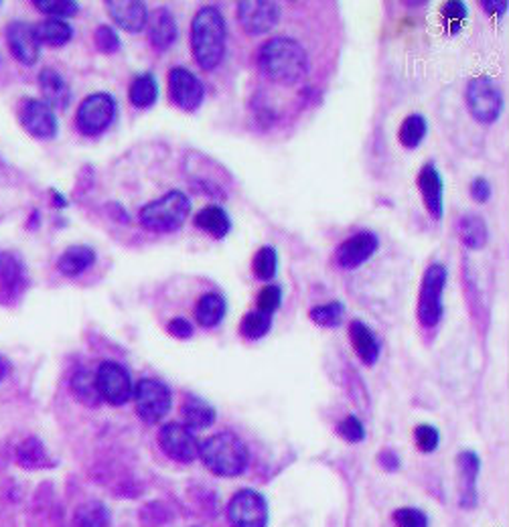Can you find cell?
<instances>
[{
    "label": "cell",
    "mask_w": 509,
    "mask_h": 527,
    "mask_svg": "<svg viewBox=\"0 0 509 527\" xmlns=\"http://www.w3.org/2000/svg\"><path fill=\"white\" fill-rule=\"evenodd\" d=\"M226 311H228L226 298L217 295V292H207V295H204L197 300L196 319L204 329H213L223 321Z\"/></svg>",
    "instance_id": "cell-27"
},
{
    "label": "cell",
    "mask_w": 509,
    "mask_h": 527,
    "mask_svg": "<svg viewBox=\"0 0 509 527\" xmlns=\"http://www.w3.org/2000/svg\"><path fill=\"white\" fill-rule=\"evenodd\" d=\"M481 6L485 9V13L488 14H496V17H504V14L507 13L509 9V3H497V0H483Z\"/></svg>",
    "instance_id": "cell-46"
},
{
    "label": "cell",
    "mask_w": 509,
    "mask_h": 527,
    "mask_svg": "<svg viewBox=\"0 0 509 527\" xmlns=\"http://www.w3.org/2000/svg\"><path fill=\"white\" fill-rule=\"evenodd\" d=\"M39 86L43 94V102L49 104L51 108L65 110L71 102V89L67 86V81L62 78V73L45 67L39 73Z\"/></svg>",
    "instance_id": "cell-20"
},
{
    "label": "cell",
    "mask_w": 509,
    "mask_h": 527,
    "mask_svg": "<svg viewBox=\"0 0 509 527\" xmlns=\"http://www.w3.org/2000/svg\"><path fill=\"white\" fill-rule=\"evenodd\" d=\"M6 43H9L13 57L22 65L31 67L39 62L41 43L35 35V25H29V22L21 21L11 22V25L6 27Z\"/></svg>",
    "instance_id": "cell-16"
},
{
    "label": "cell",
    "mask_w": 509,
    "mask_h": 527,
    "mask_svg": "<svg viewBox=\"0 0 509 527\" xmlns=\"http://www.w3.org/2000/svg\"><path fill=\"white\" fill-rule=\"evenodd\" d=\"M181 414L185 424L189 431H205L215 422V410L212 404H207L204 397L199 396H187L181 406Z\"/></svg>",
    "instance_id": "cell-22"
},
{
    "label": "cell",
    "mask_w": 509,
    "mask_h": 527,
    "mask_svg": "<svg viewBox=\"0 0 509 527\" xmlns=\"http://www.w3.org/2000/svg\"><path fill=\"white\" fill-rule=\"evenodd\" d=\"M3 378H4V365L3 361H0V381H3Z\"/></svg>",
    "instance_id": "cell-49"
},
{
    "label": "cell",
    "mask_w": 509,
    "mask_h": 527,
    "mask_svg": "<svg viewBox=\"0 0 509 527\" xmlns=\"http://www.w3.org/2000/svg\"><path fill=\"white\" fill-rule=\"evenodd\" d=\"M19 122L27 134L39 140H51L57 137L59 124L55 110L37 97H25L19 108Z\"/></svg>",
    "instance_id": "cell-9"
},
{
    "label": "cell",
    "mask_w": 509,
    "mask_h": 527,
    "mask_svg": "<svg viewBox=\"0 0 509 527\" xmlns=\"http://www.w3.org/2000/svg\"><path fill=\"white\" fill-rule=\"evenodd\" d=\"M467 4L459 3V0H448L443 6H440V17H443V25L446 27L448 35H456L465 25L467 21Z\"/></svg>",
    "instance_id": "cell-36"
},
{
    "label": "cell",
    "mask_w": 509,
    "mask_h": 527,
    "mask_svg": "<svg viewBox=\"0 0 509 527\" xmlns=\"http://www.w3.org/2000/svg\"><path fill=\"white\" fill-rule=\"evenodd\" d=\"M169 96L177 108L196 112L204 104L205 89L196 73L185 67H173L169 73Z\"/></svg>",
    "instance_id": "cell-13"
},
{
    "label": "cell",
    "mask_w": 509,
    "mask_h": 527,
    "mask_svg": "<svg viewBox=\"0 0 509 527\" xmlns=\"http://www.w3.org/2000/svg\"><path fill=\"white\" fill-rule=\"evenodd\" d=\"M159 444L163 453L177 463H193L199 456V442L189 428L169 422L159 431Z\"/></svg>",
    "instance_id": "cell-14"
},
{
    "label": "cell",
    "mask_w": 509,
    "mask_h": 527,
    "mask_svg": "<svg viewBox=\"0 0 509 527\" xmlns=\"http://www.w3.org/2000/svg\"><path fill=\"white\" fill-rule=\"evenodd\" d=\"M471 197L477 203H488L491 199V185L488 179L477 177L471 180Z\"/></svg>",
    "instance_id": "cell-44"
},
{
    "label": "cell",
    "mask_w": 509,
    "mask_h": 527,
    "mask_svg": "<svg viewBox=\"0 0 509 527\" xmlns=\"http://www.w3.org/2000/svg\"><path fill=\"white\" fill-rule=\"evenodd\" d=\"M238 21L248 35H264L279 25L280 4L271 0H244L238 3Z\"/></svg>",
    "instance_id": "cell-12"
},
{
    "label": "cell",
    "mask_w": 509,
    "mask_h": 527,
    "mask_svg": "<svg viewBox=\"0 0 509 527\" xmlns=\"http://www.w3.org/2000/svg\"><path fill=\"white\" fill-rule=\"evenodd\" d=\"M129 100L138 110L153 108L159 100V81L153 73H138L137 78L132 79L130 89H129Z\"/></svg>",
    "instance_id": "cell-26"
},
{
    "label": "cell",
    "mask_w": 509,
    "mask_h": 527,
    "mask_svg": "<svg viewBox=\"0 0 509 527\" xmlns=\"http://www.w3.org/2000/svg\"><path fill=\"white\" fill-rule=\"evenodd\" d=\"M106 9L112 21L129 33L145 31L148 25V9L138 0H108Z\"/></svg>",
    "instance_id": "cell-18"
},
{
    "label": "cell",
    "mask_w": 509,
    "mask_h": 527,
    "mask_svg": "<svg viewBox=\"0 0 509 527\" xmlns=\"http://www.w3.org/2000/svg\"><path fill=\"white\" fill-rule=\"evenodd\" d=\"M199 456L217 477H238L248 466L250 455L244 440L234 432H217L199 444Z\"/></svg>",
    "instance_id": "cell-3"
},
{
    "label": "cell",
    "mask_w": 509,
    "mask_h": 527,
    "mask_svg": "<svg viewBox=\"0 0 509 527\" xmlns=\"http://www.w3.org/2000/svg\"><path fill=\"white\" fill-rule=\"evenodd\" d=\"M394 522L398 527H429V519L422 511L410 507L394 511Z\"/></svg>",
    "instance_id": "cell-43"
},
{
    "label": "cell",
    "mask_w": 509,
    "mask_h": 527,
    "mask_svg": "<svg viewBox=\"0 0 509 527\" xmlns=\"http://www.w3.org/2000/svg\"><path fill=\"white\" fill-rule=\"evenodd\" d=\"M132 397L140 420L146 424L161 422L169 414L171 404H173L169 386L159 380H140L134 388Z\"/></svg>",
    "instance_id": "cell-8"
},
{
    "label": "cell",
    "mask_w": 509,
    "mask_h": 527,
    "mask_svg": "<svg viewBox=\"0 0 509 527\" xmlns=\"http://www.w3.org/2000/svg\"><path fill=\"white\" fill-rule=\"evenodd\" d=\"M343 314H346V306H343V303H339V300L313 306L311 313H309L311 321L317 322L319 327H325V329L339 327L341 321H343Z\"/></svg>",
    "instance_id": "cell-35"
},
{
    "label": "cell",
    "mask_w": 509,
    "mask_h": 527,
    "mask_svg": "<svg viewBox=\"0 0 509 527\" xmlns=\"http://www.w3.org/2000/svg\"><path fill=\"white\" fill-rule=\"evenodd\" d=\"M51 197H54V199H55V205H57L59 209H63V207L67 205V201H65V197H63V195H59L57 191H51Z\"/></svg>",
    "instance_id": "cell-48"
},
{
    "label": "cell",
    "mask_w": 509,
    "mask_h": 527,
    "mask_svg": "<svg viewBox=\"0 0 509 527\" xmlns=\"http://www.w3.org/2000/svg\"><path fill=\"white\" fill-rule=\"evenodd\" d=\"M258 67L274 84L295 86L309 71V55L293 37H274L260 47Z\"/></svg>",
    "instance_id": "cell-1"
},
{
    "label": "cell",
    "mask_w": 509,
    "mask_h": 527,
    "mask_svg": "<svg viewBox=\"0 0 509 527\" xmlns=\"http://www.w3.org/2000/svg\"><path fill=\"white\" fill-rule=\"evenodd\" d=\"M418 191L422 195L424 207L429 211L434 222L443 220L445 213V203H443V177H440L438 169L432 163H426L418 172Z\"/></svg>",
    "instance_id": "cell-17"
},
{
    "label": "cell",
    "mask_w": 509,
    "mask_h": 527,
    "mask_svg": "<svg viewBox=\"0 0 509 527\" xmlns=\"http://www.w3.org/2000/svg\"><path fill=\"white\" fill-rule=\"evenodd\" d=\"M280 305H282V290L279 284H266L264 289L258 292L256 306L260 313L272 314L274 311H279Z\"/></svg>",
    "instance_id": "cell-38"
},
{
    "label": "cell",
    "mask_w": 509,
    "mask_h": 527,
    "mask_svg": "<svg viewBox=\"0 0 509 527\" xmlns=\"http://www.w3.org/2000/svg\"><path fill=\"white\" fill-rule=\"evenodd\" d=\"M71 391L81 404L98 406L102 402L98 386H96V375L89 372H78L71 378Z\"/></svg>",
    "instance_id": "cell-31"
},
{
    "label": "cell",
    "mask_w": 509,
    "mask_h": 527,
    "mask_svg": "<svg viewBox=\"0 0 509 527\" xmlns=\"http://www.w3.org/2000/svg\"><path fill=\"white\" fill-rule=\"evenodd\" d=\"M116 100L110 94H92L79 104L76 112V126L84 137H100L114 122Z\"/></svg>",
    "instance_id": "cell-7"
},
{
    "label": "cell",
    "mask_w": 509,
    "mask_h": 527,
    "mask_svg": "<svg viewBox=\"0 0 509 527\" xmlns=\"http://www.w3.org/2000/svg\"><path fill=\"white\" fill-rule=\"evenodd\" d=\"M35 6L41 13L49 14V19H65L76 17L79 13V4L73 0H35Z\"/></svg>",
    "instance_id": "cell-37"
},
{
    "label": "cell",
    "mask_w": 509,
    "mask_h": 527,
    "mask_svg": "<svg viewBox=\"0 0 509 527\" xmlns=\"http://www.w3.org/2000/svg\"><path fill=\"white\" fill-rule=\"evenodd\" d=\"M380 461H388V463H384V466L386 469H398V456H394L390 450H386V453H381L380 455Z\"/></svg>",
    "instance_id": "cell-47"
},
{
    "label": "cell",
    "mask_w": 509,
    "mask_h": 527,
    "mask_svg": "<svg viewBox=\"0 0 509 527\" xmlns=\"http://www.w3.org/2000/svg\"><path fill=\"white\" fill-rule=\"evenodd\" d=\"M276 268H279V254H276L274 247L272 246L260 247L252 260L254 276H256L260 282H268L276 276Z\"/></svg>",
    "instance_id": "cell-32"
},
{
    "label": "cell",
    "mask_w": 509,
    "mask_h": 527,
    "mask_svg": "<svg viewBox=\"0 0 509 527\" xmlns=\"http://www.w3.org/2000/svg\"><path fill=\"white\" fill-rule=\"evenodd\" d=\"M169 333L177 339H191L193 337V325L183 316H175V319L169 321Z\"/></svg>",
    "instance_id": "cell-45"
},
{
    "label": "cell",
    "mask_w": 509,
    "mask_h": 527,
    "mask_svg": "<svg viewBox=\"0 0 509 527\" xmlns=\"http://www.w3.org/2000/svg\"><path fill=\"white\" fill-rule=\"evenodd\" d=\"M465 100L469 114L479 124H496L501 112H504V92H501L497 81L488 78V75H479V78L469 81Z\"/></svg>",
    "instance_id": "cell-5"
},
{
    "label": "cell",
    "mask_w": 509,
    "mask_h": 527,
    "mask_svg": "<svg viewBox=\"0 0 509 527\" xmlns=\"http://www.w3.org/2000/svg\"><path fill=\"white\" fill-rule=\"evenodd\" d=\"M94 262H96V252L92 250V247L70 246L62 255H59L57 270L63 276L76 278L79 274H84L86 270L92 268Z\"/></svg>",
    "instance_id": "cell-23"
},
{
    "label": "cell",
    "mask_w": 509,
    "mask_h": 527,
    "mask_svg": "<svg viewBox=\"0 0 509 527\" xmlns=\"http://www.w3.org/2000/svg\"><path fill=\"white\" fill-rule=\"evenodd\" d=\"M94 43L96 49L106 53V55H114L120 49V37L110 25H100L94 31Z\"/></svg>",
    "instance_id": "cell-39"
},
{
    "label": "cell",
    "mask_w": 509,
    "mask_h": 527,
    "mask_svg": "<svg viewBox=\"0 0 509 527\" xmlns=\"http://www.w3.org/2000/svg\"><path fill=\"white\" fill-rule=\"evenodd\" d=\"M35 35L41 45H51V47H63L71 41L73 29L70 22L62 19H47L35 25Z\"/></svg>",
    "instance_id": "cell-28"
},
{
    "label": "cell",
    "mask_w": 509,
    "mask_h": 527,
    "mask_svg": "<svg viewBox=\"0 0 509 527\" xmlns=\"http://www.w3.org/2000/svg\"><path fill=\"white\" fill-rule=\"evenodd\" d=\"M177 37L179 27L173 13H171L167 6L156 9L151 14V19H148V41H151L153 47L156 51H167L169 47H173Z\"/></svg>",
    "instance_id": "cell-19"
},
{
    "label": "cell",
    "mask_w": 509,
    "mask_h": 527,
    "mask_svg": "<svg viewBox=\"0 0 509 527\" xmlns=\"http://www.w3.org/2000/svg\"><path fill=\"white\" fill-rule=\"evenodd\" d=\"M456 463H459V469H461V474L465 477V499H463V506L467 507V499H471L469 503L473 506L475 501V495H477V489H475V483H477V474H479V456L475 453H461L459 458H456Z\"/></svg>",
    "instance_id": "cell-33"
},
{
    "label": "cell",
    "mask_w": 509,
    "mask_h": 527,
    "mask_svg": "<svg viewBox=\"0 0 509 527\" xmlns=\"http://www.w3.org/2000/svg\"><path fill=\"white\" fill-rule=\"evenodd\" d=\"M448 280L445 264H430L422 276L421 295H418V321L424 329L437 327L443 319V292Z\"/></svg>",
    "instance_id": "cell-6"
},
{
    "label": "cell",
    "mask_w": 509,
    "mask_h": 527,
    "mask_svg": "<svg viewBox=\"0 0 509 527\" xmlns=\"http://www.w3.org/2000/svg\"><path fill=\"white\" fill-rule=\"evenodd\" d=\"M349 339L354 345L355 356L363 361L365 365H373L380 357V343L373 330L362 321H354L349 325Z\"/></svg>",
    "instance_id": "cell-21"
},
{
    "label": "cell",
    "mask_w": 509,
    "mask_h": 527,
    "mask_svg": "<svg viewBox=\"0 0 509 527\" xmlns=\"http://www.w3.org/2000/svg\"><path fill=\"white\" fill-rule=\"evenodd\" d=\"M426 132H429V122H426V118L421 114H410L404 118V122L400 124L398 140L404 148L414 150L422 145Z\"/></svg>",
    "instance_id": "cell-29"
},
{
    "label": "cell",
    "mask_w": 509,
    "mask_h": 527,
    "mask_svg": "<svg viewBox=\"0 0 509 527\" xmlns=\"http://www.w3.org/2000/svg\"><path fill=\"white\" fill-rule=\"evenodd\" d=\"M456 230H459L461 242L465 244V247H469V250H481V247L488 246L489 230H488V223H485L481 215L467 213V215L459 217Z\"/></svg>",
    "instance_id": "cell-25"
},
{
    "label": "cell",
    "mask_w": 509,
    "mask_h": 527,
    "mask_svg": "<svg viewBox=\"0 0 509 527\" xmlns=\"http://www.w3.org/2000/svg\"><path fill=\"white\" fill-rule=\"evenodd\" d=\"M228 25L217 6H204L196 13L191 22V51L197 65L205 71H213L226 57Z\"/></svg>",
    "instance_id": "cell-2"
},
{
    "label": "cell",
    "mask_w": 509,
    "mask_h": 527,
    "mask_svg": "<svg viewBox=\"0 0 509 527\" xmlns=\"http://www.w3.org/2000/svg\"><path fill=\"white\" fill-rule=\"evenodd\" d=\"M229 523L234 527H266L268 506L258 491L244 489L231 497L228 506Z\"/></svg>",
    "instance_id": "cell-11"
},
{
    "label": "cell",
    "mask_w": 509,
    "mask_h": 527,
    "mask_svg": "<svg viewBox=\"0 0 509 527\" xmlns=\"http://www.w3.org/2000/svg\"><path fill=\"white\" fill-rule=\"evenodd\" d=\"M19 458L25 466H39V463H47V455H45L43 447L35 439L22 442V447L19 448Z\"/></svg>",
    "instance_id": "cell-42"
},
{
    "label": "cell",
    "mask_w": 509,
    "mask_h": 527,
    "mask_svg": "<svg viewBox=\"0 0 509 527\" xmlns=\"http://www.w3.org/2000/svg\"><path fill=\"white\" fill-rule=\"evenodd\" d=\"M271 327H272L271 314L252 311V313H246L242 322H239V333H242L246 339H250V341H258V339L268 335Z\"/></svg>",
    "instance_id": "cell-34"
},
{
    "label": "cell",
    "mask_w": 509,
    "mask_h": 527,
    "mask_svg": "<svg viewBox=\"0 0 509 527\" xmlns=\"http://www.w3.org/2000/svg\"><path fill=\"white\" fill-rule=\"evenodd\" d=\"M414 440H416V447L421 453H434L438 447V440H440V434L434 426L430 424H421L414 431Z\"/></svg>",
    "instance_id": "cell-41"
},
{
    "label": "cell",
    "mask_w": 509,
    "mask_h": 527,
    "mask_svg": "<svg viewBox=\"0 0 509 527\" xmlns=\"http://www.w3.org/2000/svg\"><path fill=\"white\" fill-rule=\"evenodd\" d=\"M196 228L215 239H223L231 230V220L223 207L207 205L196 215Z\"/></svg>",
    "instance_id": "cell-24"
},
{
    "label": "cell",
    "mask_w": 509,
    "mask_h": 527,
    "mask_svg": "<svg viewBox=\"0 0 509 527\" xmlns=\"http://www.w3.org/2000/svg\"><path fill=\"white\" fill-rule=\"evenodd\" d=\"M191 211L189 195L173 189L164 193L163 197L146 203L138 211V222L145 230L154 233H173L183 228L187 217Z\"/></svg>",
    "instance_id": "cell-4"
},
{
    "label": "cell",
    "mask_w": 509,
    "mask_h": 527,
    "mask_svg": "<svg viewBox=\"0 0 509 527\" xmlns=\"http://www.w3.org/2000/svg\"><path fill=\"white\" fill-rule=\"evenodd\" d=\"M73 527H110L108 509L98 501H89L78 507Z\"/></svg>",
    "instance_id": "cell-30"
},
{
    "label": "cell",
    "mask_w": 509,
    "mask_h": 527,
    "mask_svg": "<svg viewBox=\"0 0 509 527\" xmlns=\"http://www.w3.org/2000/svg\"><path fill=\"white\" fill-rule=\"evenodd\" d=\"M380 239L373 231H357L335 252V262L343 270H355L378 252Z\"/></svg>",
    "instance_id": "cell-15"
},
{
    "label": "cell",
    "mask_w": 509,
    "mask_h": 527,
    "mask_svg": "<svg viewBox=\"0 0 509 527\" xmlns=\"http://www.w3.org/2000/svg\"><path fill=\"white\" fill-rule=\"evenodd\" d=\"M337 434H339L343 440L357 444L365 439V428L357 416H347L337 424Z\"/></svg>",
    "instance_id": "cell-40"
},
{
    "label": "cell",
    "mask_w": 509,
    "mask_h": 527,
    "mask_svg": "<svg viewBox=\"0 0 509 527\" xmlns=\"http://www.w3.org/2000/svg\"><path fill=\"white\" fill-rule=\"evenodd\" d=\"M96 386L100 397L112 406H124L132 400L134 386L129 372L114 361H104L96 372Z\"/></svg>",
    "instance_id": "cell-10"
}]
</instances>
